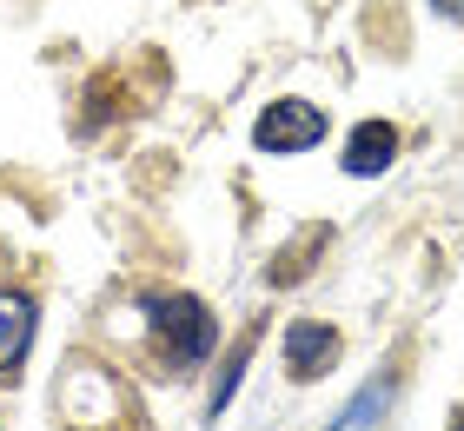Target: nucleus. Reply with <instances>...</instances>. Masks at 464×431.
I'll return each instance as SVG.
<instances>
[{"label":"nucleus","mask_w":464,"mask_h":431,"mask_svg":"<svg viewBox=\"0 0 464 431\" xmlns=\"http://www.w3.org/2000/svg\"><path fill=\"white\" fill-rule=\"evenodd\" d=\"M325 240H332V232H325V226H312V232H305V240H299V246H285L279 259H272V266H266V279H272V286H292V279H305V272H312V266H305V259H312V252H319Z\"/></svg>","instance_id":"nucleus-6"},{"label":"nucleus","mask_w":464,"mask_h":431,"mask_svg":"<svg viewBox=\"0 0 464 431\" xmlns=\"http://www.w3.org/2000/svg\"><path fill=\"white\" fill-rule=\"evenodd\" d=\"M246 358H252V332H246L239 345H232V358H226V378H219V392H213V418L232 405V392H239V365H246Z\"/></svg>","instance_id":"nucleus-8"},{"label":"nucleus","mask_w":464,"mask_h":431,"mask_svg":"<svg viewBox=\"0 0 464 431\" xmlns=\"http://www.w3.org/2000/svg\"><path fill=\"white\" fill-rule=\"evenodd\" d=\"M385 398H392V385H385V378H378V385H365V392H358V398L345 405V418L332 425V431H365L378 412H385Z\"/></svg>","instance_id":"nucleus-7"},{"label":"nucleus","mask_w":464,"mask_h":431,"mask_svg":"<svg viewBox=\"0 0 464 431\" xmlns=\"http://www.w3.org/2000/svg\"><path fill=\"white\" fill-rule=\"evenodd\" d=\"M431 7L445 14V20H464V0H431Z\"/></svg>","instance_id":"nucleus-9"},{"label":"nucleus","mask_w":464,"mask_h":431,"mask_svg":"<svg viewBox=\"0 0 464 431\" xmlns=\"http://www.w3.org/2000/svg\"><path fill=\"white\" fill-rule=\"evenodd\" d=\"M398 160V126L392 120H358L352 140H345V172L352 180H372V172H385Z\"/></svg>","instance_id":"nucleus-4"},{"label":"nucleus","mask_w":464,"mask_h":431,"mask_svg":"<svg viewBox=\"0 0 464 431\" xmlns=\"http://www.w3.org/2000/svg\"><path fill=\"white\" fill-rule=\"evenodd\" d=\"M146 318H153V345H160V358L173 365V372H193V365L213 352V312L199 306L193 292H166V299H146Z\"/></svg>","instance_id":"nucleus-1"},{"label":"nucleus","mask_w":464,"mask_h":431,"mask_svg":"<svg viewBox=\"0 0 464 431\" xmlns=\"http://www.w3.org/2000/svg\"><path fill=\"white\" fill-rule=\"evenodd\" d=\"M332 358H339V332H332L325 318H292V326H285V372L299 385L325 378Z\"/></svg>","instance_id":"nucleus-3"},{"label":"nucleus","mask_w":464,"mask_h":431,"mask_svg":"<svg viewBox=\"0 0 464 431\" xmlns=\"http://www.w3.org/2000/svg\"><path fill=\"white\" fill-rule=\"evenodd\" d=\"M27 345H34V299L27 292H0V378L20 372Z\"/></svg>","instance_id":"nucleus-5"},{"label":"nucleus","mask_w":464,"mask_h":431,"mask_svg":"<svg viewBox=\"0 0 464 431\" xmlns=\"http://www.w3.org/2000/svg\"><path fill=\"white\" fill-rule=\"evenodd\" d=\"M325 106L312 100H272L259 120H252V146L259 153H312V146L325 140Z\"/></svg>","instance_id":"nucleus-2"}]
</instances>
